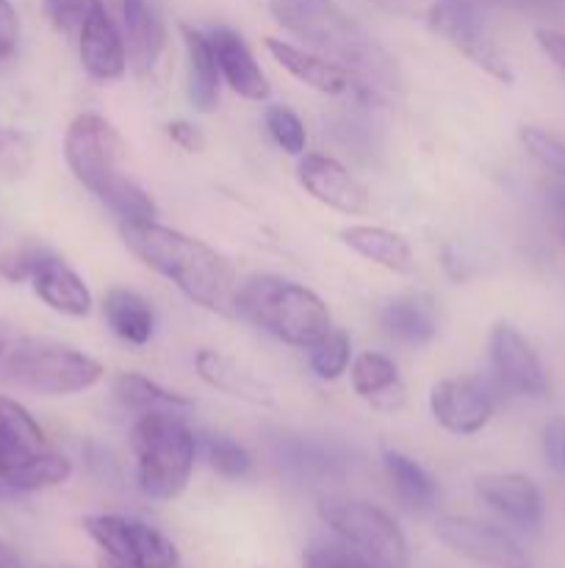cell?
Wrapping results in <instances>:
<instances>
[{"label":"cell","instance_id":"5","mask_svg":"<svg viewBox=\"0 0 565 568\" xmlns=\"http://www.w3.org/2000/svg\"><path fill=\"white\" fill-rule=\"evenodd\" d=\"M133 453L138 491L155 503H172L188 486L197 438L177 410H147L133 425Z\"/></svg>","mask_w":565,"mask_h":568},{"label":"cell","instance_id":"1","mask_svg":"<svg viewBox=\"0 0 565 568\" xmlns=\"http://www.w3.org/2000/svg\"><path fill=\"white\" fill-rule=\"evenodd\" d=\"M269 11L288 33L352 72L358 92L366 100L386 98L402 89L397 59L336 0H269Z\"/></svg>","mask_w":565,"mask_h":568},{"label":"cell","instance_id":"45","mask_svg":"<svg viewBox=\"0 0 565 568\" xmlns=\"http://www.w3.org/2000/svg\"><path fill=\"white\" fill-rule=\"evenodd\" d=\"M493 3H504V6H546L552 3V0H493Z\"/></svg>","mask_w":565,"mask_h":568},{"label":"cell","instance_id":"28","mask_svg":"<svg viewBox=\"0 0 565 568\" xmlns=\"http://www.w3.org/2000/svg\"><path fill=\"white\" fill-rule=\"evenodd\" d=\"M518 139L526 153L552 175L554 209H557L559 220H565V139L554 136L537 125H521Z\"/></svg>","mask_w":565,"mask_h":568},{"label":"cell","instance_id":"23","mask_svg":"<svg viewBox=\"0 0 565 568\" xmlns=\"http://www.w3.org/2000/svg\"><path fill=\"white\" fill-rule=\"evenodd\" d=\"M352 388L360 399L380 410H393L404 403V383L397 364L380 353H363L355 358Z\"/></svg>","mask_w":565,"mask_h":568},{"label":"cell","instance_id":"33","mask_svg":"<svg viewBox=\"0 0 565 568\" xmlns=\"http://www.w3.org/2000/svg\"><path fill=\"white\" fill-rule=\"evenodd\" d=\"M205 460L225 480H242L253 469V458H249L247 449L227 436L205 438Z\"/></svg>","mask_w":565,"mask_h":568},{"label":"cell","instance_id":"10","mask_svg":"<svg viewBox=\"0 0 565 568\" xmlns=\"http://www.w3.org/2000/svg\"><path fill=\"white\" fill-rule=\"evenodd\" d=\"M438 541L458 558L485 568H526V555L499 527L469 516H443L435 525Z\"/></svg>","mask_w":565,"mask_h":568},{"label":"cell","instance_id":"21","mask_svg":"<svg viewBox=\"0 0 565 568\" xmlns=\"http://www.w3.org/2000/svg\"><path fill=\"white\" fill-rule=\"evenodd\" d=\"M44 449H48V442H44V430L37 425V419L17 399L0 397V480L3 486L11 469Z\"/></svg>","mask_w":565,"mask_h":568},{"label":"cell","instance_id":"48","mask_svg":"<svg viewBox=\"0 0 565 568\" xmlns=\"http://www.w3.org/2000/svg\"><path fill=\"white\" fill-rule=\"evenodd\" d=\"M6 494H9V491H6V486H3V480H0V497H6Z\"/></svg>","mask_w":565,"mask_h":568},{"label":"cell","instance_id":"11","mask_svg":"<svg viewBox=\"0 0 565 568\" xmlns=\"http://www.w3.org/2000/svg\"><path fill=\"white\" fill-rule=\"evenodd\" d=\"M487 358H491L493 381L504 392L521 397H543L548 392V377L530 342L507 322L493 325L487 336Z\"/></svg>","mask_w":565,"mask_h":568},{"label":"cell","instance_id":"44","mask_svg":"<svg viewBox=\"0 0 565 568\" xmlns=\"http://www.w3.org/2000/svg\"><path fill=\"white\" fill-rule=\"evenodd\" d=\"M0 568H22L14 549H11L9 544H3V541H0Z\"/></svg>","mask_w":565,"mask_h":568},{"label":"cell","instance_id":"22","mask_svg":"<svg viewBox=\"0 0 565 568\" xmlns=\"http://www.w3.org/2000/svg\"><path fill=\"white\" fill-rule=\"evenodd\" d=\"M183 48H186V87L188 100L197 111L208 114L219 100V64H216L214 48H210L208 33L199 28L183 26Z\"/></svg>","mask_w":565,"mask_h":568},{"label":"cell","instance_id":"17","mask_svg":"<svg viewBox=\"0 0 565 568\" xmlns=\"http://www.w3.org/2000/svg\"><path fill=\"white\" fill-rule=\"evenodd\" d=\"M208 39L210 48H214L216 64H219V75L225 78L233 92L247 100L269 98V81H266L264 70L258 67L242 33L233 31V28H214Z\"/></svg>","mask_w":565,"mask_h":568},{"label":"cell","instance_id":"20","mask_svg":"<svg viewBox=\"0 0 565 568\" xmlns=\"http://www.w3.org/2000/svg\"><path fill=\"white\" fill-rule=\"evenodd\" d=\"M266 50L271 53V59L277 64L286 67L294 78H299L302 83H308L310 89L325 94H343L349 89L358 92V83H355L352 72L343 70L336 61L325 59L319 53H310V50L297 48L291 42H282V39H266Z\"/></svg>","mask_w":565,"mask_h":568},{"label":"cell","instance_id":"34","mask_svg":"<svg viewBox=\"0 0 565 568\" xmlns=\"http://www.w3.org/2000/svg\"><path fill=\"white\" fill-rule=\"evenodd\" d=\"M33 164V142L28 133L17 128L0 125V178L17 181L25 175Z\"/></svg>","mask_w":565,"mask_h":568},{"label":"cell","instance_id":"36","mask_svg":"<svg viewBox=\"0 0 565 568\" xmlns=\"http://www.w3.org/2000/svg\"><path fill=\"white\" fill-rule=\"evenodd\" d=\"M302 568H380L347 544L330 541V544H310L302 555Z\"/></svg>","mask_w":565,"mask_h":568},{"label":"cell","instance_id":"31","mask_svg":"<svg viewBox=\"0 0 565 568\" xmlns=\"http://www.w3.org/2000/svg\"><path fill=\"white\" fill-rule=\"evenodd\" d=\"M280 460L299 477H327L341 466V458L332 455L325 444L308 442V438H286L277 444Z\"/></svg>","mask_w":565,"mask_h":568},{"label":"cell","instance_id":"41","mask_svg":"<svg viewBox=\"0 0 565 568\" xmlns=\"http://www.w3.org/2000/svg\"><path fill=\"white\" fill-rule=\"evenodd\" d=\"M166 136H170L172 142L177 144V148L186 150V153H199V150L205 148L203 131H199L197 125H192V122H186V120L170 122V125H166Z\"/></svg>","mask_w":565,"mask_h":568},{"label":"cell","instance_id":"26","mask_svg":"<svg viewBox=\"0 0 565 568\" xmlns=\"http://www.w3.org/2000/svg\"><path fill=\"white\" fill-rule=\"evenodd\" d=\"M103 314L111 331L127 344H147L155 331V314L142 294L131 288H111L103 300Z\"/></svg>","mask_w":565,"mask_h":568},{"label":"cell","instance_id":"38","mask_svg":"<svg viewBox=\"0 0 565 568\" xmlns=\"http://www.w3.org/2000/svg\"><path fill=\"white\" fill-rule=\"evenodd\" d=\"M44 253H48V250L37 247V244H25V247L14 250V253L3 255V261H0V275L9 277V281H14V283L28 281L33 272V266H37V261L42 258Z\"/></svg>","mask_w":565,"mask_h":568},{"label":"cell","instance_id":"13","mask_svg":"<svg viewBox=\"0 0 565 568\" xmlns=\"http://www.w3.org/2000/svg\"><path fill=\"white\" fill-rule=\"evenodd\" d=\"M78 50H81V64L97 81H120L127 70L125 37L116 28L114 17L109 14L100 0L89 3L86 17L78 28Z\"/></svg>","mask_w":565,"mask_h":568},{"label":"cell","instance_id":"40","mask_svg":"<svg viewBox=\"0 0 565 568\" xmlns=\"http://www.w3.org/2000/svg\"><path fill=\"white\" fill-rule=\"evenodd\" d=\"M543 453H546L548 464L554 469L565 471V422L554 419L548 422L546 430H543Z\"/></svg>","mask_w":565,"mask_h":568},{"label":"cell","instance_id":"32","mask_svg":"<svg viewBox=\"0 0 565 568\" xmlns=\"http://www.w3.org/2000/svg\"><path fill=\"white\" fill-rule=\"evenodd\" d=\"M308 349L310 369H314L316 377H321V381H336V377H341L343 372H347L349 358H352V342H349L347 333L338 331V327H332L325 338H319V342Z\"/></svg>","mask_w":565,"mask_h":568},{"label":"cell","instance_id":"3","mask_svg":"<svg viewBox=\"0 0 565 568\" xmlns=\"http://www.w3.org/2000/svg\"><path fill=\"white\" fill-rule=\"evenodd\" d=\"M64 159L75 181L109 205L122 222L155 220L153 197L125 172L127 144L103 116L78 114L70 122Z\"/></svg>","mask_w":565,"mask_h":568},{"label":"cell","instance_id":"35","mask_svg":"<svg viewBox=\"0 0 565 568\" xmlns=\"http://www.w3.org/2000/svg\"><path fill=\"white\" fill-rule=\"evenodd\" d=\"M266 128H269L271 139H275L288 155L305 153L308 131H305L302 120H299L288 105H269V109H266Z\"/></svg>","mask_w":565,"mask_h":568},{"label":"cell","instance_id":"8","mask_svg":"<svg viewBox=\"0 0 565 568\" xmlns=\"http://www.w3.org/2000/svg\"><path fill=\"white\" fill-rule=\"evenodd\" d=\"M83 530L105 552L125 568H177L181 552L155 527L138 519L114 514H97L83 519Z\"/></svg>","mask_w":565,"mask_h":568},{"label":"cell","instance_id":"18","mask_svg":"<svg viewBox=\"0 0 565 568\" xmlns=\"http://www.w3.org/2000/svg\"><path fill=\"white\" fill-rule=\"evenodd\" d=\"M122 37L133 70L138 75L153 72L166 44L164 20L155 11L153 0H122Z\"/></svg>","mask_w":565,"mask_h":568},{"label":"cell","instance_id":"19","mask_svg":"<svg viewBox=\"0 0 565 568\" xmlns=\"http://www.w3.org/2000/svg\"><path fill=\"white\" fill-rule=\"evenodd\" d=\"M194 366L210 388L227 394V397H236L249 405H275V388L264 377L216 349H199Z\"/></svg>","mask_w":565,"mask_h":568},{"label":"cell","instance_id":"30","mask_svg":"<svg viewBox=\"0 0 565 568\" xmlns=\"http://www.w3.org/2000/svg\"><path fill=\"white\" fill-rule=\"evenodd\" d=\"M72 464L64 455L53 453V449H44V453L33 455L25 464H20L17 469H11L6 475V488L9 494H28V491H42V488L61 486V483L70 480Z\"/></svg>","mask_w":565,"mask_h":568},{"label":"cell","instance_id":"25","mask_svg":"<svg viewBox=\"0 0 565 568\" xmlns=\"http://www.w3.org/2000/svg\"><path fill=\"white\" fill-rule=\"evenodd\" d=\"M341 242L377 266H386L391 272L413 270V250H410L408 239L386 231V227L349 225L341 231Z\"/></svg>","mask_w":565,"mask_h":568},{"label":"cell","instance_id":"39","mask_svg":"<svg viewBox=\"0 0 565 568\" xmlns=\"http://www.w3.org/2000/svg\"><path fill=\"white\" fill-rule=\"evenodd\" d=\"M20 42V17L11 0H0V61L9 59Z\"/></svg>","mask_w":565,"mask_h":568},{"label":"cell","instance_id":"47","mask_svg":"<svg viewBox=\"0 0 565 568\" xmlns=\"http://www.w3.org/2000/svg\"><path fill=\"white\" fill-rule=\"evenodd\" d=\"M559 236H563V242H565V220H559Z\"/></svg>","mask_w":565,"mask_h":568},{"label":"cell","instance_id":"6","mask_svg":"<svg viewBox=\"0 0 565 568\" xmlns=\"http://www.w3.org/2000/svg\"><path fill=\"white\" fill-rule=\"evenodd\" d=\"M0 372L17 386L42 397H66L97 386L103 377V364L64 344L39 342L20 336L0 355Z\"/></svg>","mask_w":565,"mask_h":568},{"label":"cell","instance_id":"7","mask_svg":"<svg viewBox=\"0 0 565 568\" xmlns=\"http://www.w3.org/2000/svg\"><path fill=\"white\" fill-rule=\"evenodd\" d=\"M319 516L341 544L380 568H408L410 549L402 527L363 499H325Z\"/></svg>","mask_w":565,"mask_h":568},{"label":"cell","instance_id":"15","mask_svg":"<svg viewBox=\"0 0 565 568\" xmlns=\"http://www.w3.org/2000/svg\"><path fill=\"white\" fill-rule=\"evenodd\" d=\"M476 497L496 510L502 519L521 530H535L543 519V494L526 475L513 471H493V475L476 477Z\"/></svg>","mask_w":565,"mask_h":568},{"label":"cell","instance_id":"16","mask_svg":"<svg viewBox=\"0 0 565 568\" xmlns=\"http://www.w3.org/2000/svg\"><path fill=\"white\" fill-rule=\"evenodd\" d=\"M31 286L48 308L64 316H86L92 311V292L83 277L59 255L44 253L31 272Z\"/></svg>","mask_w":565,"mask_h":568},{"label":"cell","instance_id":"46","mask_svg":"<svg viewBox=\"0 0 565 568\" xmlns=\"http://www.w3.org/2000/svg\"><path fill=\"white\" fill-rule=\"evenodd\" d=\"M100 568H125V566H120L116 560H111V558H103L100 560Z\"/></svg>","mask_w":565,"mask_h":568},{"label":"cell","instance_id":"24","mask_svg":"<svg viewBox=\"0 0 565 568\" xmlns=\"http://www.w3.org/2000/svg\"><path fill=\"white\" fill-rule=\"evenodd\" d=\"M382 331L402 344H427L438 333L435 305L424 294H402L386 303L380 314Z\"/></svg>","mask_w":565,"mask_h":568},{"label":"cell","instance_id":"9","mask_svg":"<svg viewBox=\"0 0 565 568\" xmlns=\"http://www.w3.org/2000/svg\"><path fill=\"white\" fill-rule=\"evenodd\" d=\"M427 22L438 37L446 39L452 48H458L476 67H482L487 75L502 83H513V70H510L499 44L493 42L474 0H435L430 6Z\"/></svg>","mask_w":565,"mask_h":568},{"label":"cell","instance_id":"37","mask_svg":"<svg viewBox=\"0 0 565 568\" xmlns=\"http://www.w3.org/2000/svg\"><path fill=\"white\" fill-rule=\"evenodd\" d=\"M92 0H44V17L61 33H72L81 28Z\"/></svg>","mask_w":565,"mask_h":568},{"label":"cell","instance_id":"2","mask_svg":"<svg viewBox=\"0 0 565 568\" xmlns=\"http://www.w3.org/2000/svg\"><path fill=\"white\" fill-rule=\"evenodd\" d=\"M122 239L144 266L175 283L192 303L216 314H233L236 272L214 247L155 220L122 222Z\"/></svg>","mask_w":565,"mask_h":568},{"label":"cell","instance_id":"14","mask_svg":"<svg viewBox=\"0 0 565 568\" xmlns=\"http://www.w3.org/2000/svg\"><path fill=\"white\" fill-rule=\"evenodd\" d=\"M297 178L305 192L343 214H363L369 209V192L343 164L325 153H302Z\"/></svg>","mask_w":565,"mask_h":568},{"label":"cell","instance_id":"4","mask_svg":"<svg viewBox=\"0 0 565 568\" xmlns=\"http://www.w3.org/2000/svg\"><path fill=\"white\" fill-rule=\"evenodd\" d=\"M233 314L302 349L314 347L332 331L330 311L319 294L277 275H255L236 286Z\"/></svg>","mask_w":565,"mask_h":568},{"label":"cell","instance_id":"12","mask_svg":"<svg viewBox=\"0 0 565 568\" xmlns=\"http://www.w3.org/2000/svg\"><path fill=\"white\" fill-rule=\"evenodd\" d=\"M430 410L438 425L454 436H474L491 422L496 394L482 377H446L432 386Z\"/></svg>","mask_w":565,"mask_h":568},{"label":"cell","instance_id":"43","mask_svg":"<svg viewBox=\"0 0 565 568\" xmlns=\"http://www.w3.org/2000/svg\"><path fill=\"white\" fill-rule=\"evenodd\" d=\"M17 336H20V331H17L14 325H9V322L0 320V355H3L6 349H9V344L14 342Z\"/></svg>","mask_w":565,"mask_h":568},{"label":"cell","instance_id":"42","mask_svg":"<svg viewBox=\"0 0 565 568\" xmlns=\"http://www.w3.org/2000/svg\"><path fill=\"white\" fill-rule=\"evenodd\" d=\"M535 39H537V44H541L543 53H546L548 59H552L554 64L565 72V33L541 28V31H535Z\"/></svg>","mask_w":565,"mask_h":568},{"label":"cell","instance_id":"29","mask_svg":"<svg viewBox=\"0 0 565 568\" xmlns=\"http://www.w3.org/2000/svg\"><path fill=\"white\" fill-rule=\"evenodd\" d=\"M114 394L125 408L136 410V414H147V410H188L192 399L183 394L170 392V388L158 386L150 377L136 375V372H125L114 381Z\"/></svg>","mask_w":565,"mask_h":568},{"label":"cell","instance_id":"27","mask_svg":"<svg viewBox=\"0 0 565 568\" xmlns=\"http://www.w3.org/2000/svg\"><path fill=\"white\" fill-rule=\"evenodd\" d=\"M382 464H386L388 480H391L393 491L404 508L415 510V514L432 510V505L438 503V483L424 466H419L413 458L397 453V449H388L382 455Z\"/></svg>","mask_w":565,"mask_h":568}]
</instances>
